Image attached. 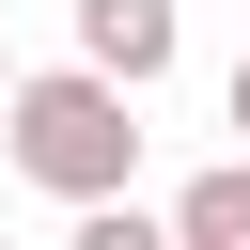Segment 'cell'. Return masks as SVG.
Listing matches in <instances>:
<instances>
[{
    "label": "cell",
    "mask_w": 250,
    "mask_h": 250,
    "mask_svg": "<svg viewBox=\"0 0 250 250\" xmlns=\"http://www.w3.org/2000/svg\"><path fill=\"white\" fill-rule=\"evenodd\" d=\"M219 109H234V125H250V47H234V78H219ZM234 156H250V141H234Z\"/></svg>",
    "instance_id": "obj_5"
},
{
    "label": "cell",
    "mask_w": 250,
    "mask_h": 250,
    "mask_svg": "<svg viewBox=\"0 0 250 250\" xmlns=\"http://www.w3.org/2000/svg\"><path fill=\"white\" fill-rule=\"evenodd\" d=\"M0 94H16V47H0Z\"/></svg>",
    "instance_id": "obj_6"
},
{
    "label": "cell",
    "mask_w": 250,
    "mask_h": 250,
    "mask_svg": "<svg viewBox=\"0 0 250 250\" xmlns=\"http://www.w3.org/2000/svg\"><path fill=\"white\" fill-rule=\"evenodd\" d=\"M188 47V0H78V62H109L125 94H156Z\"/></svg>",
    "instance_id": "obj_2"
},
{
    "label": "cell",
    "mask_w": 250,
    "mask_h": 250,
    "mask_svg": "<svg viewBox=\"0 0 250 250\" xmlns=\"http://www.w3.org/2000/svg\"><path fill=\"white\" fill-rule=\"evenodd\" d=\"M0 156H16L47 203H109V188H141V94H125L109 62H16Z\"/></svg>",
    "instance_id": "obj_1"
},
{
    "label": "cell",
    "mask_w": 250,
    "mask_h": 250,
    "mask_svg": "<svg viewBox=\"0 0 250 250\" xmlns=\"http://www.w3.org/2000/svg\"><path fill=\"white\" fill-rule=\"evenodd\" d=\"M172 250H250V156H219V172L172 188Z\"/></svg>",
    "instance_id": "obj_3"
},
{
    "label": "cell",
    "mask_w": 250,
    "mask_h": 250,
    "mask_svg": "<svg viewBox=\"0 0 250 250\" xmlns=\"http://www.w3.org/2000/svg\"><path fill=\"white\" fill-rule=\"evenodd\" d=\"M62 250H172V203L109 188V203H78V234H62Z\"/></svg>",
    "instance_id": "obj_4"
}]
</instances>
